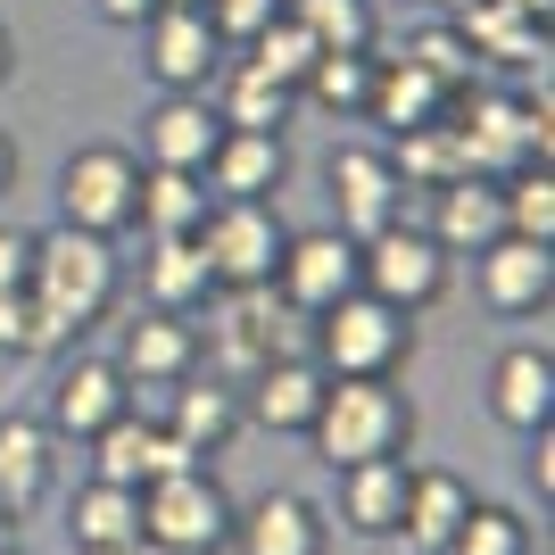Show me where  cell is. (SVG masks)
I'll return each instance as SVG.
<instances>
[{"label":"cell","instance_id":"obj_37","mask_svg":"<svg viewBox=\"0 0 555 555\" xmlns=\"http://www.w3.org/2000/svg\"><path fill=\"white\" fill-rule=\"evenodd\" d=\"M448 555H531V522H522L514 506L473 498V514H464V531L448 539Z\"/></svg>","mask_w":555,"mask_h":555},{"label":"cell","instance_id":"obj_21","mask_svg":"<svg viewBox=\"0 0 555 555\" xmlns=\"http://www.w3.org/2000/svg\"><path fill=\"white\" fill-rule=\"evenodd\" d=\"M423 232H431L448 257H481L489 241L506 232V191H498V175H456V183H440Z\"/></svg>","mask_w":555,"mask_h":555},{"label":"cell","instance_id":"obj_19","mask_svg":"<svg viewBox=\"0 0 555 555\" xmlns=\"http://www.w3.org/2000/svg\"><path fill=\"white\" fill-rule=\"evenodd\" d=\"M158 423L191 448V456H224V448L249 431V415H241V390H232V382H216V373H191V382L158 390Z\"/></svg>","mask_w":555,"mask_h":555},{"label":"cell","instance_id":"obj_28","mask_svg":"<svg viewBox=\"0 0 555 555\" xmlns=\"http://www.w3.org/2000/svg\"><path fill=\"white\" fill-rule=\"evenodd\" d=\"M208 208H216V191L199 183V175H175V166H141L133 232H150V241H191Z\"/></svg>","mask_w":555,"mask_h":555},{"label":"cell","instance_id":"obj_40","mask_svg":"<svg viewBox=\"0 0 555 555\" xmlns=\"http://www.w3.org/2000/svg\"><path fill=\"white\" fill-rule=\"evenodd\" d=\"M158 9H166V0H92V17H100V25H133V34L158 17Z\"/></svg>","mask_w":555,"mask_h":555},{"label":"cell","instance_id":"obj_2","mask_svg":"<svg viewBox=\"0 0 555 555\" xmlns=\"http://www.w3.org/2000/svg\"><path fill=\"white\" fill-rule=\"evenodd\" d=\"M25 291L50 307V324L83 332V324H108L116 299H125V257H116V241H100V232H75V224H50L34 232V274H25Z\"/></svg>","mask_w":555,"mask_h":555},{"label":"cell","instance_id":"obj_35","mask_svg":"<svg viewBox=\"0 0 555 555\" xmlns=\"http://www.w3.org/2000/svg\"><path fill=\"white\" fill-rule=\"evenodd\" d=\"M406 59H415L431 83H448V92H473V83H481V59H473V42H464L456 17H448V25H423L415 42H406Z\"/></svg>","mask_w":555,"mask_h":555},{"label":"cell","instance_id":"obj_3","mask_svg":"<svg viewBox=\"0 0 555 555\" xmlns=\"http://www.w3.org/2000/svg\"><path fill=\"white\" fill-rule=\"evenodd\" d=\"M307 357L332 373V382H357V373H398L406 357H415V315H398V307H382L373 291H348V299H332L315 324H307Z\"/></svg>","mask_w":555,"mask_h":555},{"label":"cell","instance_id":"obj_6","mask_svg":"<svg viewBox=\"0 0 555 555\" xmlns=\"http://www.w3.org/2000/svg\"><path fill=\"white\" fill-rule=\"evenodd\" d=\"M448 274H456V257H448L423 224H406V216H398L390 232L357 241V291H373V299L398 307V315L440 307V299H448Z\"/></svg>","mask_w":555,"mask_h":555},{"label":"cell","instance_id":"obj_30","mask_svg":"<svg viewBox=\"0 0 555 555\" xmlns=\"http://www.w3.org/2000/svg\"><path fill=\"white\" fill-rule=\"evenodd\" d=\"M67 539H75V555H100V547H125V539H141V489L83 481V489L67 498Z\"/></svg>","mask_w":555,"mask_h":555},{"label":"cell","instance_id":"obj_31","mask_svg":"<svg viewBox=\"0 0 555 555\" xmlns=\"http://www.w3.org/2000/svg\"><path fill=\"white\" fill-rule=\"evenodd\" d=\"M373 59H382V50H324V59L307 67L299 100H307V108H324V116H365V92H373Z\"/></svg>","mask_w":555,"mask_h":555},{"label":"cell","instance_id":"obj_18","mask_svg":"<svg viewBox=\"0 0 555 555\" xmlns=\"http://www.w3.org/2000/svg\"><path fill=\"white\" fill-rule=\"evenodd\" d=\"M59 481H67V440L42 415H0V498L34 514L59 498Z\"/></svg>","mask_w":555,"mask_h":555},{"label":"cell","instance_id":"obj_29","mask_svg":"<svg viewBox=\"0 0 555 555\" xmlns=\"http://www.w3.org/2000/svg\"><path fill=\"white\" fill-rule=\"evenodd\" d=\"M208 257H199V241H150V257H141V299L158 307V315H208Z\"/></svg>","mask_w":555,"mask_h":555},{"label":"cell","instance_id":"obj_22","mask_svg":"<svg viewBox=\"0 0 555 555\" xmlns=\"http://www.w3.org/2000/svg\"><path fill=\"white\" fill-rule=\"evenodd\" d=\"M489 415L506 423V431H522L531 440L539 423H555V357L547 340H522V348H498V365H489Z\"/></svg>","mask_w":555,"mask_h":555},{"label":"cell","instance_id":"obj_26","mask_svg":"<svg viewBox=\"0 0 555 555\" xmlns=\"http://www.w3.org/2000/svg\"><path fill=\"white\" fill-rule=\"evenodd\" d=\"M208 108H216V125H232V133H282L291 108H299V92H282L274 75H257L249 59H216Z\"/></svg>","mask_w":555,"mask_h":555},{"label":"cell","instance_id":"obj_23","mask_svg":"<svg viewBox=\"0 0 555 555\" xmlns=\"http://www.w3.org/2000/svg\"><path fill=\"white\" fill-rule=\"evenodd\" d=\"M406 473H415L406 456L348 464V473H340V506H332V522H340L348 539H398V522H406Z\"/></svg>","mask_w":555,"mask_h":555},{"label":"cell","instance_id":"obj_9","mask_svg":"<svg viewBox=\"0 0 555 555\" xmlns=\"http://www.w3.org/2000/svg\"><path fill=\"white\" fill-rule=\"evenodd\" d=\"M324 183H332V224L348 241H373L406 216V183H398L390 150H373V141H340L324 158Z\"/></svg>","mask_w":555,"mask_h":555},{"label":"cell","instance_id":"obj_44","mask_svg":"<svg viewBox=\"0 0 555 555\" xmlns=\"http://www.w3.org/2000/svg\"><path fill=\"white\" fill-rule=\"evenodd\" d=\"M17 531H25V514L9 506V498H0V547H17Z\"/></svg>","mask_w":555,"mask_h":555},{"label":"cell","instance_id":"obj_11","mask_svg":"<svg viewBox=\"0 0 555 555\" xmlns=\"http://www.w3.org/2000/svg\"><path fill=\"white\" fill-rule=\"evenodd\" d=\"M125 406H133V382L116 373V357H92V348H75V357H59V373H50L42 423H50V431H59L67 448H83L92 431H108Z\"/></svg>","mask_w":555,"mask_h":555},{"label":"cell","instance_id":"obj_41","mask_svg":"<svg viewBox=\"0 0 555 555\" xmlns=\"http://www.w3.org/2000/svg\"><path fill=\"white\" fill-rule=\"evenodd\" d=\"M531 481H539V498L555 489V423H539V431H531Z\"/></svg>","mask_w":555,"mask_h":555},{"label":"cell","instance_id":"obj_24","mask_svg":"<svg viewBox=\"0 0 555 555\" xmlns=\"http://www.w3.org/2000/svg\"><path fill=\"white\" fill-rule=\"evenodd\" d=\"M199 183L216 191V199H274L282 183H291V141L282 133H232L216 141V158L199 166Z\"/></svg>","mask_w":555,"mask_h":555},{"label":"cell","instance_id":"obj_33","mask_svg":"<svg viewBox=\"0 0 555 555\" xmlns=\"http://www.w3.org/2000/svg\"><path fill=\"white\" fill-rule=\"evenodd\" d=\"M324 50H373L382 42V0H282Z\"/></svg>","mask_w":555,"mask_h":555},{"label":"cell","instance_id":"obj_34","mask_svg":"<svg viewBox=\"0 0 555 555\" xmlns=\"http://www.w3.org/2000/svg\"><path fill=\"white\" fill-rule=\"evenodd\" d=\"M498 191H506V232L514 241L555 249V175L547 166H514V175H498Z\"/></svg>","mask_w":555,"mask_h":555},{"label":"cell","instance_id":"obj_27","mask_svg":"<svg viewBox=\"0 0 555 555\" xmlns=\"http://www.w3.org/2000/svg\"><path fill=\"white\" fill-rule=\"evenodd\" d=\"M448 83H431V75L415 67V59H373V92H365V125H382V133H415V125H440L448 116Z\"/></svg>","mask_w":555,"mask_h":555},{"label":"cell","instance_id":"obj_16","mask_svg":"<svg viewBox=\"0 0 555 555\" xmlns=\"http://www.w3.org/2000/svg\"><path fill=\"white\" fill-rule=\"evenodd\" d=\"M473 291H481L489 315H547V299H555V249L498 232V241L473 257Z\"/></svg>","mask_w":555,"mask_h":555},{"label":"cell","instance_id":"obj_4","mask_svg":"<svg viewBox=\"0 0 555 555\" xmlns=\"http://www.w3.org/2000/svg\"><path fill=\"white\" fill-rule=\"evenodd\" d=\"M216 299V315H208V332H199V365L216 373V382H249L266 357H282V348H299L291 340V307L274 299V282H257V291H208Z\"/></svg>","mask_w":555,"mask_h":555},{"label":"cell","instance_id":"obj_12","mask_svg":"<svg viewBox=\"0 0 555 555\" xmlns=\"http://www.w3.org/2000/svg\"><path fill=\"white\" fill-rule=\"evenodd\" d=\"M224 555H332V514L307 489H266L249 506H232Z\"/></svg>","mask_w":555,"mask_h":555},{"label":"cell","instance_id":"obj_43","mask_svg":"<svg viewBox=\"0 0 555 555\" xmlns=\"http://www.w3.org/2000/svg\"><path fill=\"white\" fill-rule=\"evenodd\" d=\"M17 75V34H9V17H0V83Z\"/></svg>","mask_w":555,"mask_h":555},{"label":"cell","instance_id":"obj_49","mask_svg":"<svg viewBox=\"0 0 555 555\" xmlns=\"http://www.w3.org/2000/svg\"><path fill=\"white\" fill-rule=\"evenodd\" d=\"M0 555H25V547H0Z\"/></svg>","mask_w":555,"mask_h":555},{"label":"cell","instance_id":"obj_32","mask_svg":"<svg viewBox=\"0 0 555 555\" xmlns=\"http://www.w3.org/2000/svg\"><path fill=\"white\" fill-rule=\"evenodd\" d=\"M241 59H249L257 75H274L282 92H299V83H307V67L324 59V42H315V34H307V25L291 17V9H282V17L266 25V34H249V42H241Z\"/></svg>","mask_w":555,"mask_h":555},{"label":"cell","instance_id":"obj_42","mask_svg":"<svg viewBox=\"0 0 555 555\" xmlns=\"http://www.w3.org/2000/svg\"><path fill=\"white\" fill-rule=\"evenodd\" d=\"M17 166H25V158H17V141L0 133V191H17Z\"/></svg>","mask_w":555,"mask_h":555},{"label":"cell","instance_id":"obj_7","mask_svg":"<svg viewBox=\"0 0 555 555\" xmlns=\"http://www.w3.org/2000/svg\"><path fill=\"white\" fill-rule=\"evenodd\" d=\"M133 199H141V158L125 141H83L59 166V224H75V232L125 241L133 232Z\"/></svg>","mask_w":555,"mask_h":555},{"label":"cell","instance_id":"obj_45","mask_svg":"<svg viewBox=\"0 0 555 555\" xmlns=\"http://www.w3.org/2000/svg\"><path fill=\"white\" fill-rule=\"evenodd\" d=\"M506 9H514V17H531V25H547V17H555V0H506Z\"/></svg>","mask_w":555,"mask_h":555},{"label":"cell","instance_id":"obj_25","mask_svg":"<svg viewBox=\"0 0 555 555\" xmlns=\"http://www.w3.org/2000/svg\"><path fill=\"white\" fill-rule=\"evenodd\" d=\"M464 514H473V481L464 473H448V464H415L406 473V522H398V539L415 555H448Z\"/></svg>","mask_w":555,"mask_h":555},{"label":"cell","instance_id":"obj_10","mask_svg":"<svg viewBox=\"0 0 555 555\" xmlns=\"http://www.w3.org/2000/svg\"><path fill=\"white\" fill-rule=\"evenodd\" d=\"M357 291V241H348L340 224H315V232H291L274 257V299L299 315V324H315L332 299H348Z\"/></svg>","mask_w":555,"mask_h":555},{"label":"cell","instance_id":"obj_47","mask_svg":"<svg viewBox=\"0 0 555 555\" xmlns=\"http://www.w3.org/2000/svg\"><path fill=\"white\" fill-rule=\"evenodd\" d=\"M415 9H440V0H415Z\"/></svg>","mask_w":555,"mask_h":555},{"label":"cell","instance_id":"obj_5","mask_svg":"<svg viewBox=\"0 0 555 555\" xmlns=\"http://www.w3.org/2000/svg\"><path fill=\"white\" fill-rule=\"evenodd\" d=\"M141 539L166 555H224L232 539V489L216 481L208 464H183L166 481L141 489Z\"/></svg>","mask_w":555,"mask_h":555},{"label":"cell","instance_id":"obj_15","mask_svg":"<svg viewBox=\"0 0 555 555\" xmlns=\"http://www.w3.org/2000/svg\"><path fill=\"white\" fill-rule=\"evenodd\" d=\"M216 59H224V42H216L208 9H158L141 25V67L158 92H208Z\"/></svg>","mask_w":555,"mask_h":555},{"label":"cell","instance_id":"obj_48","mask_svg":"<svg viewBox=\"0 0 555 555\" xmlns=\"http://www.w3.org/2000/svg\"><path fill=\"white\" fill-rule=\"evenodd\" d=\"M440 9H464V0H440Z\"/></svg>","mask_w":555,"mask_h":555},{"label":"cell","instance_id":"obj_46","mask_svg":"<svg viewBox=\"0 0 555 555\" xmlns=\"http://www.w3.org/2000/svg\"><path fill=\"white\" fill-rule=\"evenodd\" d=\"M166 9H199V0H166Z\"/></svg>","mask_w":555,"mask_h":555},{"label":"cell","instance_id":"obj_20","mask_svg":"<svg viewBox=\"0 0 555 555\" xmlns=\"http://www.w3.org/2000/svg\"><path fill=\"white\" fill-rule=\"evenodd\" d=\"M216 141H224V125H216L208 92H158V100H150V116H141V166L199 175V166L216 158Z\"/></svg>","mask_w":555,"mask_h":555},{"label":"cell","instance_id":"obj_8","mask_svg":"<svg viewBox=\"0 0 555 555\" xmlns=\"http://www.w3.org/2000/svg\"><path fill=\"white\" fill-rule=\"evenodd\" d=\"M191 241L208 257L216 291H257V282H274V257H282V241H291V224H282L274 199H216Z\"/></svg>","mask_w":555,"mask_h":555},{"label":"cell","instance_id":"obj_13","mask_svg":"<svg viewBox=\"0 0 555 555\" xmlns=\"http://www.w3.org/2000/svg\"><path fill=\"white\" fill-rule=\"evenodd\" d=\"M83 448H92V481H116V489H150V481H166V473L199 464L158 415H141V406H125V415H116L108 431H92Z\"/></svg>","mask_w":555,"mask_h":555},{"label":"cell","instance_id":"obj_36","mask_svg":"<svg viewBox=\"0 0 555 555\" xmlns=\"http://www.w3.org/2000/svg\"><path fill=\"white\" fill-rule=\"evenodd\" d=\"M67 332L50 324V307L34 291H0V357H59Z\"/></svg>","mask_w":555,"mask_h":555},{"label":"cell","instance_id":"obj_14","mask_svg":"<svg viewBox=\"0 0 555 555\" xmlns=\"http://www.w3.org/2000/svg\"><path fill=\"white\" fill-rule=\"evenodd\" d=\"M315 406H324V365H315L307 348H282V357H266V365L241 382V415H249L257 431H282V440H307Z\"/></svg>","mask_w":555,"mask_h":555},{"label":"cell","instance_id":"obj_17","mask_svg":"<svg viewBox=\"0 0 555 555\" xmlns=\"http://www.w3.org/2000/svg\"><path fill=\"white\" fill-rule=\"evenodd\" d=\"M116 373L133 382V390H175L199 373V324L191 315H158V307H141L125 340H116Z\"/></svg>","mask_w":555,"mask_h":555},{"label":"cell","instance_id":"obj_39","mask_svg":"<svg viewBox=\"0 0 555 555\" xmlns=\"http://www.w3.org/2000/svg\"><path fill=\"white\" fill-rule=\"evenodd\" d=\"M25 274H34V232L0 224V291H25Z\"/></svg>","mask_w":555,"mask_h":555},{"label":"cell","instance_id":"obj_1","mask_svg":"<svg viewBox=\"0 0 555 555\" xmlns=\"http://www.w3.org/2000/svg\"><path fill=\"white\" fill-rule=\"evenodd\" d=\"M307 448L348 473V464H373V456H406L415 448V398L398 390V373H357V382H332L324 373V406L307 423Z\"/></svg>","mask_w":555,"mask_h":555},{"label":"cell","instance_id":"obj_38","mask_svg":"<svg viewBox=\"0 0 555 555\" xmlns=\"http://www.w3.org/2000/svg\"><path fill=\"white\" fill-rule=\"evenodd\" d=\"M199 9H208V25H216L224 50H241L249 34H266V25L282 17V0H199Z\"/></svg>","mask_w":555,"mask_h":555}]
</instances>
